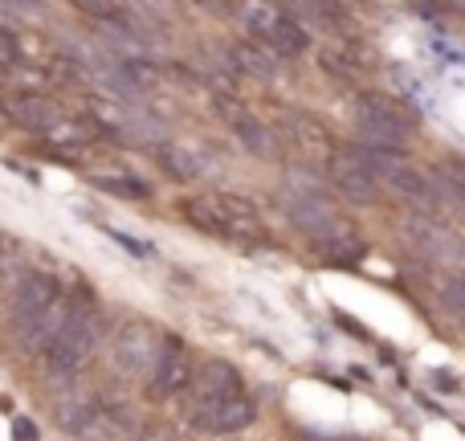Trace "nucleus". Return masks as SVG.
I'll return each mask as SVG.
<instances>
[{"instance_id": "nucleus-1", "label": "nucleus", "mask_w": 465, "mask_h": 441, "mask_svg": "<svg viewBox=\"0 0 465 441\" xmlns=\"http://www.w3.org/2000/svg\"><path fill=\"white\" fill-rule=\"evenodd\" d=\"M98 339H103V311H98L94 295L86 286H78L74 295H65V323L54 336V344L41 352V364L54 376H70L94 356Z\"/></svg>"}, {"instance_id": "nucleus-2", "label": "nucleus", "mask_w": 465, "mask_h": 441, "mask_svg": "<svg viewBox=\"0 0 465 441\" xmlns=\"http://www.w3.org/2000/svg\"><path fill=\"white\" fill-rule=\"evenodd\" d=\"M351 160L360 164V168L368 172L376 185L396 188V193L409 196L412 205H433V185H429V180L420 176V172L412 168L401 152H380V147L360 144V147H351Z\"/></svg>"}, {"instance_id": "nucleus-3", "label": "nucleus", "mask_w": 465, "mask_h": 441, "mask_svg": "<svg viewBox=\"0 0 465 441\" xmlns=\"http://www.w3.org/2000/svg\"><path fill=\"white\" fill-rule=\"evenodd\" d=\"M355 127H360L363 144L380 147V152H401L412 135L409 115L396 111V106L380 95H363L360 103H355Z\"/></svg>"}, {"instance_id": "nucleus-4", "label": "nucleus", "mask_w": 465, "mask_h": 441, "mask_svg": "<svg viewBox=\"0 0 465 441\" xmlns=\"http://www.w3.org/2000/svg\"><path fill=\"white\" fill-rule=\"evenodd\" d=\"M245 21H249V29H253V41L270 49L273 57H298V54H306V29L290 21L282 8L253 5V8H245Z\"/></svg>"}, {"instance_id": "nucleus-5", "label": "nucleus", "mask_w": 465, "mask_h": 441, "mask_svg": "<svg viewBox=\"0 0 465 441\" xmlns=\"http://www.w3.org/2000/svg\"><path fill=\"white\" fill-rule=\"evenodd\" d=\"M62 295L65 290H62V282H57L54 274H45V270L25 274V278L13 286V298H8V323H13L16 336H21L33 319H41V315H45Z\"/></svg>"}, {"instance_id": "nucleus-6", "label": "nucleus", "mask_w": 465, "mask_h": 441, "mask_svg": "<svg viewBox=\"0 0 465 441\" xmlns=\"http://www.w3.org/2000/svg\"><path fill=\"white\" fill-rule=\"evenodd\" d=\"M160 347L163 339L155 336L152 323L135 319V323H123L119 336H114L111 344V356L114 364H119V372H127V376H152L155 360H160Z\"/></svg>"}, {"instance_id": "nucleus-7", "label": "nucleus", "mask_w": 465, "mask_h": 441, "mask_svg": "<svg viewBox=\"0 0 465 441\" xmlns=\"http://www.w3.org/2000/svg\"><path fill=\"white\" fill-rule=\"evenodd\" d=\"M257 421V405L249 401L245 393H232V396H217V401H196L193 405V426L204 429V434H241Z\"/></svg>"}, {"instance_id": "nucleus-8", "label": "nucleus", "mask_w": 465, "mask_h": 441, "mask_svg": "<svg viewBox=\"0 0 465 441\" xmlns=\"http://www.w3.org/2000/svg\"><path fill=\"white\" fill-rule=\"evenodd\" d=\"M193 388V356L180 339H163L160 360H155L152 376H147V396L152 401H168V396Z\"/></svg>"}, {"instance_id": "nucleus-9", "label": "nucleus", "mask_w": 465, "mask_h": 441, "mask_svg": "<svg viewBox=\"0 0 465 441\" xmlns=\"http://www.w3.org/2000/svg\"><path fill=\"white\" fill-rule=\"evenodd\" d=\"M0 115L25 131H54L57 127V106L37 90H16V95L0 98Z\"/></svg>"}, {"instance_id": "nucleus-10", "label": "nucleus", "mask_w": 465, "mask_h": 441, "mask_svg": "<svg viewBox=\"0 0 465 441\" xmlns=\"http://www.w3.org/2000/svg\"><path fill=\"white\" fill-rule=\"evenodd\" d=\"M193 388H196V401H217V396H232L241 393V376L237 368L225 360H209L201 368V376H193ZM193 401V405H196Z\"/></svg>"}, {"instance_id": "nucleus-11", "label": "nucleus", "mask_w": 465, "mask_h": 441, "mask_svg": "<svg viewBox=\"0 0 465 441\" xmlns=\"http://www.w3.org/2000/svg\"><path fill=\"white\" fill-rule=\"evenodd\" d=\"M314 249H319L327 262H355V257H363L360 233H355L347 221H335L322 237H314Z\"/></svg>"}, {"instance_id": "nucleus-12", "label": "nucleus", "mask_w": 465, "mask_h": 441, "mask_svg": "<svg viewBox=\"0 0 465 441\" xmlns=\"http://www.w3.org/2000/svg\"><path fill=\"white\" fill-rule=\"evenodd\" d=\"M335 185H339V193H343L347 201H360V205L376 201V193H380V185L355 160H339L335 164Z\"/></svg>"}, {"instance_id": "nucleus-13", "label": "nucleus", "mask_w": 465, "mask_h": 441, "mask_svg": "<svg viewBox=\"0 0 465 441\" xmlns=\"http://www.w3.org/2000/svg\"><path fill=\"white\" fill-rule=\"evenodd\" d=\"M232 57H237V65L245 74H253V78H262V82L278 78V57H273L265 45H257V41H241V45H232Z\"/></svg>"}, {"instance_id": "nucleus-14", "label": "nucleus", "mask_w": 465, "mask_h": 441, "mask_svg": "<svg viewBox=\"0 0 465 441\" xmlns=\"http://www.w3.org/2000/svg\"><path fill=\"white\" fill-rule=\"evenodd\" d=\"M90 185L111 196H123V201H147L152 196V188L139 176H127V172H90Z\"/></svg>"}, {"instance_id": "nucleus-15", "label": "nucleus", "mask_w": 465, "mask_h": 441, "mask_svg": "<svg viewBox=\"0 0 465 441\" xmlns=\"http://www.w3.org/2000/svg\"><path fill=\"white\" fill-rule=\"evenodd\" d=\"M160 164L172 172L176 180H196L204 172V164H196V155L188 152V147H160Z\"/></svg>"}, {"instance_id": "nucleus-16", "label": "nucleus", "mask_w": 465, "mask_h": 441, "mask_svg": "<svg viewBox=\"0 0 465 441\" xmlns=\"http://www.w3.org/2000/svg\"><path fill=\"white\" fill-rule=\"evenodd\" d=\"M16 65H21V45H16L13 29L0 25V74H13Z\"/></svg>"}, {"instance_id": "nucleus-17", "label": "nucleus", "mask_w": 465, "mask_h": 441, "mask_svg": "<svg viewBox=\"0 0 465 441\" xmlns=\"http://www.w3.org/2000/svg\"><path fill=\"white\" fill-rule=\"evenodd\" d=\"M78 123H57L54 131H45L49 144H62V147H82L90 139V131H74Z\"/></svg>"}, {"instance_id": "nucleus-18", "label": "nucleus", "mask_w": 465, "mask_h": 441, "mask_svg": "<svg viewBox=\"0 0 465 441\" xmlns=\"http://www.w3.org/2000/svg\"><path fill=\"white\" fill-rule=\"evenodd\" d=\"M114 241H119L127 254H135V257H152V246H143V241H135V237H127V233H119V229H106Z\"/></svg>"}, {"instance_id": "nucleus-19", "label": "nucleus", "mask_w": 465, "mask_h": 441, "mask_svg": "<svg viewBox=\"0 0 465 441\" xmlns=\"http://www.w3.org/2000/svg\"><path fill=\"white\" fill-rule=\"evenodd\" d=\"M13 441H41V434L29 417H13Z\"/></svg>"}, {"instance_id": "nucleus-20", "label": "nucleus", "mask_w": 465, "mask_h": 441, "mask_svg": "<svg viewBox=\"0 0 465 441\" xmlns=\"http://www.w3.org/2000/svg\"><path fill=\"white\" fill-rule=\"evenodd\" d=\"M5 168H8V172H16V176H25V180H29V185H41V176H37V172H33V168H25V164L5 160Z\"/></svg>"}]
</instances>
